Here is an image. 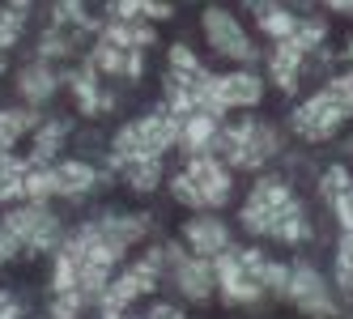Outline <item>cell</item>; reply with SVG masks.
Wrapping results in <instances>:
<instances>
[{"instance_id":"obj_24","label":"cell","mask_w":353,"mask_h":319,"mask_svg":"<svg viewBox=\"0 0 353 319\" xmlns=\"http://www.w3.org/2000/svg\"><path fill=\"white\" fill-rule=\"evenodd\" d=\"M60 77L47 64H30V68H21V94L30 98V103H47V98L56 94Z\"/></svg>"},{"instance_id":"obj_34","label":"cell","mask_w":353,"mask_h":319,"mask_svg":"<svg viewBox=\"0 0 353 319\" xmlns=\"http://www.w3.org/2000/svg\"><path fill=\"white\" fill-rule=\"evenodd\" d=\"M141 319H183V311L179 307H170V302H158L149 315H141Z\"/></svg>"},{"instance_id":"obj_21","label":"cell","mask_w":353,"mask_h":319,"mask_svg":"<svg viewBox=\"0 0 353 319\" xmlns=\"http://www.w3.org/2000/svg\"><path fill=\"white\" fill-rule=\"evenodd\" d=\"M26 175H30V158L0 154V200H17V196H26Z\"/></svg>"},{"instance_id":"obj_13","label":"cell","mask_w":353,"mask_h":319,"mask_svg":"<svg viewBox=\"0 0 353 319\" xmlns=\"http://www.w3.org/2000/svg\"><path fill=\"white\" fill-rule=\"evenodd\" d=\"M205 39L217 47L221 56H230V60H239V64H251L256 60V47H251V39H247V30L239 26V17L230 13V9H205Z\"/></svg>"},{"instance_id":"obj_6","label":"cell","mask_w":353,"mask_h":319,"mask_svg":"<svg viewBox=\"0 0 353 319\" xmlns=\"http://www.w3.org/2000/svg\"><path fill=\"white\" fill-rule=\"evenodd\" d=\"M174 145V115L170 111H154L141 115L137 124H123L111 141V162H128V158H162Z\"/></svg>"},{"instance_id":"obj_32","label":"cell","mask_w":353,"mask_h":319,"mask_svg":"<svg viewBox=\"0 0 353 319\" xmlns=\"http://www.w3.org/2000/svg\"><path fill=\"white\" fill-rule=\"evenodd\" d=\"M170 68H179V72H196V68H205V64H200L183 43H174V47H170Z\"/></svg>"},{"instance_id":"obj_20","label":"cell","mask_w":353,"mask_h":319,"mask_svg":"<svg viewBox=\"0 0 353 319\" xmlns=\"http://www.w3.org/2000/svg\"><path fill=\"white\" fill-rule=\"evenodd\" d=\"M68 85H72V94H77V103H81V111H103L107 107V94H103V85H98V68L94 64H85V68H77L68 77Z\"/></svg>"},{"instance_id":"obj_27","label":"cell","mask_w":353,"mask_h":319,"mask_svg":"<svg viewBox=\"0 0 353 319\" xmlns=\"http://www.w3.org/2000/svg\"><path fill=\"white\" fill-rule=\"evenodd\" d=\"M103 39L119 43V47H154V30L145 26V21H111V26L103 30Z\"/></svg>"},{"instance_id":"obj_36","label":"cell","mask_w":353,"mask_h":319,"mask_svg":"<svg viewBox=\"0 0 353 319\" xmlns=\"http://www.w3.org/2000/svg\"><path fill=\"white\" fill-rule=\"evenodd\" d=\"M323 5H327V9H336V13H349V9H353V0H323Z\"/></svg>"},{"instance_id":"obj_22","label":"cell","mask_w":353,"mask_h":319,"mask_svg":"<svg viewBox=\"0 0 353 319\" xmlns=\"http://www.w3.org/2000/svg\"><path fill=\"white\" fill-rule=\"evenodd\" d=\"M119 170L128 179V187L137 192H154L162 183V158H128V162H119Z\"/></svg>"},{"instance_id":"obj_30","label":"cell","mask_w":353,"mask_h":319,"mask_svg":"<svg viewBox=\"0 0 353 319\" xmlns=\"http://www.w3.org/2000/svg\"><path fill=\"white\" fill-rule=\"evenodd\" d=\"M81 307H85L81 294H56V298H52V319H77Z\"/></svg>"},{"instance_id":"obj_9","label":"cell","mask_w":353,"mask_h":319,"mask_svg":"<svg viewBox=\"0 0 353 319\" xmlns=\"http://www.w3.org/2000/svg\"><path fill=\"white\" fill-rule=\"evenodd\" d=\"M323 39V21H298L294 26V34H285V39H276V47H272V56H268V68H272V81H276V90H294L298 85V64L307 60V52Z\"/></svg>"},{"instance_id":"obj_4","label":"cell","mask_w":353,"mask_h":319,"mask_svg":"<svg viewBox=\"0 0 353 319\" xmlns=\"http://www.w3.org/2000/svg\"><path fill=\"white\" fill-rule=\"evenodd\" d=\"M170 192L188 209H217L230 200V166L213 154H192V162L170 179Z\"/></svg>"},{"instance_id":"obj_14","label":"cell","mask_w":353,"mask_h":319,"mask_svg":"<svg viewBox=\"0 0 353 319\" xmlns=\"http://www.w3.org/2000/svg\"><path fill=\"white\" fill-rule=\"evenodd\" d=\"M221 128L217 111H196V115H174V145L183 154H209Z\"/></svg>"},{"instance_id":"obj_17","label":"cell","mask_w":353,"mask_h":319,"mask_svg":"<svg viewBox=\"0 0 353 319\" xmlns=\"http://www.w3.org/2000/svg\"><path fill=\"white\" fill-rule=\"evenodd\" d=\"M90 64H94L98 72H111V77H141V68H145V60H141L137 47H119V43H111V39H98Z\"/></svg>"},{"instance_id":"obj_15","label":"cell","mask_w":353,"mask_h":319,"mask_svg":"<svg viewBox=\"0 0 353 319\" xmlns=\"http://www.w3.org/2000/svg\"><path fill=\"white\" fill-rule=\"evenodd\" d=\"M264 98V81L256 72H221L213 77V103L217 111H230V107H256Z\"/></svg>"},{"instance_id":"obj_35","label":"cell","mask_w":353,"mask_h":319,"mask_svg":"<svg viewBox=\"0 0 353 319\" xmlns=\"http://www.w3.org/2000/svg\"><path fill=\"white\" fill-rule=\"evenodd\" d=\"M332 90H336V94L345 98L349 107H353V72H345V77H336V81H332Z\"/></svg>"},{"instance_id":"obj_39","label":"cell","mask_w":353,"mask_h":319,"mask_svg":"<svg viewBox=\"0 0 353 319\" xmlns=\"http://www.w3.org/2000/svg\"><path fill=\"white\" fill-rule=\"evenodd\" d=\"M0 72H5V64H0Z\"/></svg>"},{"instance_id":"obj_16","label":"cell","mask_w":353,"mask_h":319,"mask_svg":"<svg viewBox=\"0 0 353 319\" xmlns=\"http://www.w3.org/2000/svg\"><path fill=\"white\" fill-rule=\"evenodd\" d=\"M183 243H188V251L205 256V260H217L225 247H230V230H225L221 217H205V209H200V217H192L183 226Z\"/></svg>"},{"instance_id":"obj_10","label":"cell","mask_w":353,"mask_h":319,"mask_svg":"<svg viewBox=\"0 0 353 319\" xmlns=\"http://www.w3.org/2000/svg\"><path fill=\"white\" fill-rule=\"evenodd\" d=\"M5 226L13 230V238L21 243V251H52L56 243H60V217L47 209L43 200H30V205H21L5 217Z\"/></svg>"},{"instance_id":"obj_40","label":"cell","mask_w":353,"mask_h":319,"mask_svg":"<svg viewBox=\"0 0 353 319\" xmlns=\"http://www.w3.org/2000/svg\"><path fill=\"white\" fill-rule=\"evenodd\" d=\"M349 150H353V145H349Z\"/></svg>"},{"instance_id":"obj_26","label":"cell","mask_w":353,"mask_h":319,"mask_svg":"<svg viewBox=\"0 0 353 319\" xmlns=\"http://www.w3.org/2000/svg\"><path fill=\"white\" fill-rule=\"evenodd\" d=\"M60 141H64V124H60V119H52V124L34 128L30 162H34V166H52V162H56V150H60Z\"/></svg>"},{"instance_id":"obj_1","label":"cell","mask_w":353,"mask_h":319,"mask_svg":"<svg viewBox=\"0 0 353 319\" xmlns=\"http://www.w3.org/2000/svg\"><path fill=\"white\" fill-rule=\"evenodd\" d=\"M141 234H145V222L141 217H123V213H111L103 222L81 226L56 251L52 289L56 294H81L85 302H98V294L111 281L115 264L128 251V243H137Z\"/></svg>"},{"instance_id":"obj_7","label":"cell","mask_w":353,"mask_h":319,"mask_svg":"<svg viewBox=\"0 0 353 319\" xmlns=\"http://www.w3.org/2000/svg\"><path fill=\"white\" fill-rule=\"evenodd\" d=\"M349 115H353V107L345 103L332 85H327V90H319V94H311L307 103L290 115V124H294L298 136H307V141H327L332 132H341V124H345Z\"/></svg>"},{"instance_id":"obj_29","label":"cell","mask_w":353,"mask_h":319,"mask_svg":"<svg viewBox=\"0 0 353 319\" xmlns=\"http://www.w3.org/2000/svg\"><path fill=\"white\" fill-rule=\"evenodd\" d=\"M17 34H21V9L0 5V52H5V47H13Z\"/></svg>"},{"instance_id":"obj_23","label":"cell","mask_w":353,"mask_h":319,"mask_svg":"<svg viewBox=\"0 0 353 319\" xmlns=\"http://www.w3.org/2000/svg\"><path fill=\"white\" fill-rule=\"evenodd\" d=\"M170 17V5L162 0H111V21H149Z\"/></svg>"},{"instance_id":"obj_12","label":"cell","mask_w":353,"mask_h":319,"mask_svg":"<svg viewBox=\"0 0 353 319\" xmlns=\"http://www.w3.org/2000/svg\"><path fill=\"white\" fill-rule=\"evenodd\" d=\"M162 260L170 264L174 285H179L188 298L205 302L209 294H213V285H217V277H213V260L196 256V251H188V247H162Z\"/></svg>"},{"instance_id":"obj_37","label":"cell","mask_w":353,"mask_h":319,"mask_svg":"<svg viewBox=\"0 0 353 319\" xmlns=\"http://www.w3.org/2000/svg\"><path fill=\"white\" fill-rule=\"evenodd\" d=\"M349 60H353V43H349Z\"/></svg>"},{"instance_id":"obj_28","label":"cell","mask_w":353,"mask_h":319,"mask_svg":"<svg viewBox=\"0 0 353 319\" xmlns=\"http://www.w3.org/2000/svg\"><path fill=\"white\" fill-rule=\"evenodd\" d=\"M336 285L353 294V230H345L341 247H336Z\"/></svg>"},{"instance_id":"obj_31","label":"cell","mask_w":353,"mask_h":319,"mask_svg":"<svg viewBox=\"0 0 353 319\" xmlns=\"http://www.w3.org/2000/svg\"><path fill=\"white\" fill-rule=\"evenodd\" d=\"M349 183H353V179H349V170H345V166H332V170L323 175V187H319V192H323V200H336V196H341Z\"/></svg>"},{"instance_id":"obj_18","label":"cell","mask_w":353,"mask_h":319,"mask_svg":"<svg viewBox=\"0 0 353 319\" xmlns=\"http://www.w3.org/2000/svg\"><path fill=\"white\" fill-rule=\"evenodd\" d=\"M98 183V170L90 162H60L52 166V192L56 196H85Z\"/></svg>"},{"instance_id":"obj_3","label":"cell","mask_w":353,"mask_h":319,"mask_svg":"<svg viewBox=\"0 0 353 319\" xmlns=\"http://www.w3.org/2000/svg\"><path fill=\"white\" fill-rule=\"evenodd\" d=\"M213 277H217V285H221V298L239 307V302L264 298L268 289L281 294L290 268L276 264V260H268V256L256 251V247H225V251L213 260Z\"/></svg>"},{"instance_id":"obj_19","label":"cell","mask_w":353,"mask_h":319,"mask_svg":"<svg viewBox=\"0 0 353 319\" xmlns=\"http://www.w3.org/2000/svg\"><path fill=\"white\" fill-rule=\"evenodd\" d=\"M247 9L256 13V26L276 43V39H285V34H294V26H298V17L294 13H285L276 0H247Z\"/></svg>"},{"instance_id":"obj_33","label":"cell","mask_w":353,"mask_h":319,"mask_svg":"<svg viewBox=\"0 0 353 319\" xmlns=\"http://www.w3.org/2000/svg\"><path fill=\"white\" fill-rule=\"evenodd\" d=\"M17 251H21V243L13 238V230H9V226H0V264H5V260H13Z\"/></svg>"},{"instance_id":"obj_25","label":"cell","mask_w":353,"mask_h":319,"mask_svg":"<svg viewBox=\"0 0 353 319\" xmlns=\"http://www.w3.org/2000/svg\"><path fill=\"white\" fill-rule=\"evenodd\" d=\"M34 128H39V119L30 111H0V154H9L13 145Z\"/></svg>"},{"instance_id":"obj_11","label":"cell","mask_w":353,"mask_h":319,"mask_svg":"<svg viewBox=\"0 0 353 319\" xmlns=\"http://www.w3.org/2000/svg\"><path fill=\"white\" fill-rule=\"evenodd\" d=\"M281 294H285V298H290L302 315H307V319H332V315H336L332 289H327V281L315 273L311 264H294Z\"/></svg>"},{"instance_id":"obj_38","label":"cell","mask_w":353,"mask_h":319,"mask_svg":"<svg viewBox=\"0 0 353 319\" xmlns=\"http://www.w3.org/2000/svg\"><path fill=\"white\" fill-rule=\"evenodd\" d=\"M103 319H119V315H103Z\"/></svg>"},{"instance_id":"obj_8","label":"cell","mask_w":353,"mask_h":319,"mask_svg":"<svg viewBox=\"0 0 353 319\" xmlns=\"http://www.w3.org/2000/svg\"><path fill=\"white\" fill-rule=\"evenodd\" d=\"M158 273H162V247L149 251L141 264H132L128 273H119L115 281L103 285V294H98V307H103V315H123V307L137 302L141 294H149L158 285Z\"/></svg>"},{"instance_id":"obj_5","label":"cell","mask_w":353,"mask_h":319,"mask_svg":"<svg viewBox=\"0 0 353 319\" xmlns=\"http://www.w3.org/2000/svg\"><path fill=\"white\" fill-rule=\"evenodd\" d=\"M213 158H221L225 166H239V170H256L264 166L272 154H276V132L260 119H243L234 128H217V141H213Z\"/></svg>"},{"instance_id":"obj_2","label":"cell","mask_w":353,"mask_h":319,"mask_svg":"<svg viewBox=\"0 0 353 319\" xmlns=\"http://www.w3.org/2000/svg\"><path fill=\"white\" fill-rule=\"evenodd\" d=\"M243 230L276 238V243H307V209L281 179H260L243 200Z\"/></svg>"}]
</instances>
